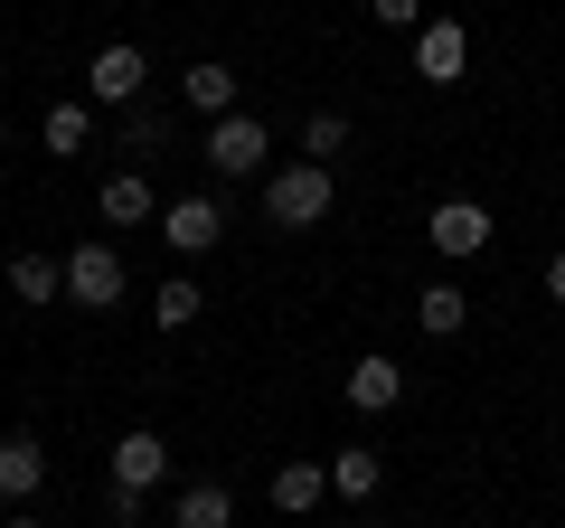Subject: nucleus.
Wrapping results in <instances>:
<instances>
[{"label":"nucleus","instance_id":"obj_1","mask_svg":"<svg viewBox=\"0 0 565 528\" xmlns=\"http://www.w3.org/2000/svg\"><path fill=\"white\" fill-rule=\"evenodd\" d=\"M330 199H340V189H330V170H321V161H282L274 180H264V218H274L282 236L321 226V218H330Z\"/></svg>","mask_w":565,"mask_h":528},{"label":"nucleus","instance_id":"obj_2","mask_svg":"<svg viewBox=\"0 0 565 528\" xmlns=\"http://www.w3.org/2000/svg\"><path fill=\"white\" fill-rule=\"evenodd\" d=\"M264 151H274V133H264L255 114L207 123V170H217V180H245V170H264Z\"/></svg>","mask_w":565,"mask_h":528},{"label":"nucleus","instance_id":"obj_3","mask_svg":"<svg viewBox=\"0 0 565 528\" xmlns=\"http://www.w3.org/2000/svg\"><path fill=\"white\" fill-rule=\"evenodd\" d=\"M66 303H85V311L122 303V255L114 245H76V255H66Z\"/></svg>","mask_w":565,"mask_h":528},{"label":"nucleus","instance_id":"obj_4","mask_svg":"<svg viewBox=\"0 0 565 528\" xmlns=\"http://www.w3.org/2000/svg\"><path fill=\"white\" fill-rule=\"evenodd\" d=\"M424 236H434V255H452V264H462V255H481V245L500 236V226H490V208H481V199H444L434 218H424Z\"/></svg>","mask_w":565,"mask_h":528},{"label":"nucleus","instance_id":"obj_5","mask_svg":"<svg viewBox=\"0 0 565 528\" xmlns=\"http://www.w3.org/2000/svg\"><path fill=\"white\" fill-rule=\"evenodd\" d=\"M462 66H471V29L462 20H424L415 29V76L424 85H462Z\"/></svg>","mask_w":565,"mask_h":528},{"label":"nucleus","instance_id":"obj_6","mask_svg":"<svg viewBox=\"0 0 565 528\" xmlns=\"http://www.w3.org/2000/svg\"><path fill=\"white\" fill-rule=\"evenodd\" d=\"M161 236L180 245V255H207V245L226 236V208H217V199H170V218H161Z\"/></svg>","mask_w":565,"mask_h":528},{"label":"nucleus","instance_id":"obj_7","mask_svg":"<svg viewBox=\"0 0 565 528\" xmlns=\"http://www.w3.org/2000/svg\"><path fill=\"white\" fill-rule=\"evenodd\" d=\"M141 85H151V66H141V47H95V104H141Z\"/></svg>","mask_w":565,"mask_h":528},{"label":"nucleus","instance_id":"obj_8","mask_svg":"<svg viewBox=\"0 0 565 528\" xmlns=\"http://www.w3.org/2000/svg\"><path fill=\"white\" fill-rule=\"evenodd\" d=\"M396 397H405V368L386 359V349H367V359L349 368V406H359V415H386Z\"/></svg>","mask_w":565,"mask_h":528},{"label":"nucleus","instance_id":"obj_9","mask_svg":"<svg viewBox=\"0 0 565 528\" xmlns=\"http://www.w3.org/2000/svg\"><path fill=\"white\" fill-rule=\"evenodd\" d=\"M161 472H170V444H161L151 425H132V434L114 444V482H122V490H151Z\"/></svg>","mask_w":565,"mask_h":528},{"label":"nucleus","instance_id":"obj_10","mask_svg":"<svg viewBox=\"0 0 565 528\" xmlns=\"http://www.w3.org/2000/svg\"><path fill=\"white\" fill-rule=\"evenodd\" d=\"M39 482H47V453L29 444V434H10V444H0V500H10V509L39 500Z\"/></svg>","mask_w":565,"mask_h":528},{"label":"nucleus","instance_id":"obj_11","mask_svg":"<svg viewBox=\"0 0 565 528\" xmlns=\"http://www.w3.org/2000/svg\"><path fill=\"white\" fill-rule=\"evenodd\" d=\"M180 95L199 104L207 123H226V114H236V66H217V57H199V66H189V76H180Z\"/></svg>","mask_w":565,"mask_h":528},{"label":"nucleus","instance_id":"obj_12","mask_svg":"<svg viewBox=\"0 0 565 528\" xmlns=\"http://www.w3.org/2000/svg\"><path fill=\"white\" fill-rule=\"evenodd\" d=\"M377 482H386L377 444H340L330 453V490H340V500H377Z\"/></svg>","mask_w":565,"mask_h":528},{"label":"nucleus","instance_id":"obj_13","mask_svg":"<svg viewBox=\"0 0 565 528\" xmlns=\"http://www.w3.org/2000/svg\"><path fill=\"white\" fill-rule=\"evenodd\" d=\"M95 208H104V226H141L151 218V180H141V170H114V180L95 189Z\"/></svg>","mask_w":565,"mask_h":528},{"label":"nucleus","instance_id":"obj_14","mask_svg":"<svg viewBox=\"0 0 565 528\" xmlns=\"http://www.w3.org/2000/svg\"><path fill=\"white\" fill-rule=\"evenodd\" d=\"M170 528H236V500H226V482H189L180 509H170Z\"/></svg>","mask_w":565,"mask_h":528},{"label":"nucleus","instance_id":"obj_15","mask_svg":"<svg viewBox=\"0 0 565 528\" xmlns=\"http://www.w3.org/2000/svg\"><path fill=\"white\" fill-rule=\"evenodd\" d=\"M10 293H20V303H57L66 293V255H10Z\"/></svg>","mask_w":565,"mask_h":528},{"label":"nucleus","instance_id":"obj_16","mask_svg":"<svg viewBox=\"0 0 565 528\" xmlns=\"http://www.w3.org/2000/svg\"><path fill=\"white\" fill-rule=\"evenodd\" d=\"M415 321L434 330V340H452V330L471 321V293H462V284H424V293H415Z\"/></svg>","mask_w":565,"mask_h":528},{"label":"nucleus","instance_id":"obj_17","mask_svg":"<svg viewBox=\"0 0 565 528\" xmlns=\"http://www.w3.org/2000/svg\"><path fill=\"white\" fill-rule=\"evenodd\" d=\"M321 490H330V463H282L274 472V509H292V519L321 509Z\"/></svg>","mask_w":565,"mask_h":528},{"label":"nucleus","instance_id":"obj_18","mask_svg":"<svg viewBox=\"0 0 565 528\" xmlns=\"http://www.w3.org/2000/svg\"><path fill=\"white\" fill-rule=\"evenodd\" d=\"M199 311H207V293L189 284V274H170V284L151 293V321H161V330H189V321H199Z\"/></svg>","mask_w":565,"mask_h":528},{"label":"nucleus","instance_id":"obj_19","mask_svg":"<svg viewBox=\"0 0 565 528\" xmlns=\"http://www.w3.org/2000/svg\"><path fill=\"white\" fill-rule=\"evenodd\" d=\"M39 142L47 151H85V142H95V114H85V104H57V114L39 123Z\"/></svg>","mask_w":565,"mask_h":528},{"label":"nucleus","instance_id":"obj_20","mask_svg":"<svg viewBox=\"0 0 565 528\" xmlns=\"http://www.w3.org/2000/svg\"><path fill=\"white\" fill-rule=\"evenodd\" d=\"M302 151H311L321 170H330V151H349V114H340V104H321V114L302 123Z\"/></svg>","mask_w":565,"mask_h":528},{"label":"nucleus","instance_id":"obj_21","mask_svg":"<svg viewBox=\"0 0 565 528\" xmlns=\"http://www.w3.org/2000/svg\"><path fill=\"white\" fill-rule=\"evenodd\" d=\"M161 133H170V123L151 114V104H122V142H132V151H151V142H161Z\"/></svg>","mask_w":565,"mask_h":528},{"label":"nucleus","instance_id":"obj_22","mask_svg":"<svg viewBox=\"0 0 565 528\" xmlns=\"http://www.w3.org/2000/svg\"><path fill=\"white\" fill-rule=\"evenodd\" d=\"M367 20H377V29H405V39H415V29H424V0H367Z\"/></svg>","mask_w":565,"mask_h":528},{"label":"nucleus","instance_id":"obj_23","mask_svg":"<svg viewBox=\"0 0 565 528\" xmlns=\"http://www.w3.org/2000/svg\"><path fill=\"white\" fill-rule=\"evenodd\" d=\"M546 293H556V303H565V255H556V264H546Z\"/></svg>","mask_w":565,"mask_h":528},{"label":"nucleus","instance_id":"obj_24","mask_svg":"<svg viewBox=\"0 0 565 528\" xmlns=\"http://www.w3.org/2000/svg\"><path fill=\"white\" fill-rule=\"evenodd\" d=\"M0 528H39V519H29V509H10V519H0Z\"/></svg>","mask_w":565,"mask_h":528}]
</instances>
